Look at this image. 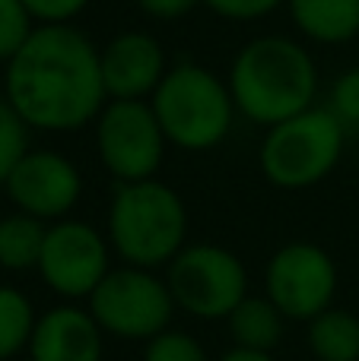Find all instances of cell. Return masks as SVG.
Here are the masks:
<instances>
[{
    "label": "cell",
    "instance_id": "1",
    "mask_svg": "<svg viewBox=\"0 0 359 361\" xmlns=\"http://www.w3.org/2000/svg\"><path fill=\"white\" fill-rule=\"evenodd\" d=\"M4 95L29 130H86L108 102L99 44L76 25H38L4 67Z\"/></svg>",
    "mask_w": 359,
    "mask_h": 361
},
{
    "label": "cell",
    "instance_id": "23",
    "mask_svg": "<svg viewBox=\"0 0 359 361\" xmlns=\"http://www.w3.org/2000/svg\"><path fill=\"white\" fill-rule=\"evenodd\" d=\"M204 6L229 23H258L286 6V0H204Z\"/></svg>",
    "mask_w": 359,
    "mask_h": 361
},
{
    "label": "cell",
    "instance_id": "22",
    "mask_svg": "<svg viewBox=\"0 0 359 361\" xmlns=\"http://www.w3.org/2000/svg\"><path fill=\"white\" fill-rule=\"evenodd\" d=\"M324 108L341 121L347 133L359 130V67H347L334 82H331L328 105Z\"/></svg>",
    "mask_w": 359,
    "mask_h": 361
},
{
    "label": "cell",
    "instance_id": "9",
    "mask_svg": "<svg viewBox=\"0 0 359 361\" xmlns=\"http://www.w3.org/2000/svg\"><path fill=\"white\" fill-rule=\"evenodd\" d=\"M264 295L293 324H309L337 295V263L322 244L290 241L271 254L264 267Z\"/></svg>",
    "mask_w": 359,
    "mask_h": 361
},
{
    "label": "cell",
    "instance_id": "18",
    "mask_svg": "<svg viewBox=\"0 0 359 361\" xmlns=\"http://www.w3.org/2000/svg\"><path fill=\"white\" fill-rule=\"evenodd\" d=\"M35 320L38 314L29 295L16 286H0V361H10L29 349Z\"/></svg>",
    "mask_w": 359,
    "mask_h": 361
},
{
    "label": "cell",
    "instance_id": "24",
    "mask_svg": "<svg viewBox=\"0 0 359 361\" xmlns=\"http://www.w3.org/2000/svg\"><path fill=\"white\" fill-rule=\"evenodd\" d=\"M93 0H23L38 25H76Z\"/></svg>",
    "mask_w": 359,
    "mask_h": 361
},
{
    "label": "cell",
    "instance_id": "13",
    "mask_svg": "<svg viewBox=\"0 0 359 361\" xmlns=\"http://www.w3.org/2000/svg\"><path fill=\"white\" fill-rule=\"evenodd\" d=\"M29 361H102L105 333L80 305H57L38 314L29 339Z\"/></svg>",
    "mask_w": 359,
    "mask_h": 361
},
{
    "label": "cell",
    "instance_id": "16",
    "mask_svg": "<svg viewBox=\"0 0 359 361\" xmlns=\"http://www.w3.org/2000/svg\"><path fill=\"white\" fill-rule=\"evenodd\" d=\"M305 343L315 361H359V317L347 307H328L309 320Z\"/></svg>",
    "mask_w": 359,
    "mask_h": 361
},
{
    "label": "cell",
    "instance_id": "21",
    "mask_svg": "<svg viewBox=\"0 0 359 361\" xmlns=\"http://www.w3.org/2000/svg\"><path fill=\"white\" fill-rule=\"evenodd\" d=\"M143 361H210V355L201 345V339L169 326L150 343H143Z\"/></svg>",
    "mask_w": 359,
    "mask_h": 361
},
{
    "label": "cell",
    "instance_id": "26",
    "mask_svg": "<svg viewBox=\"0 0 359 361\" xmlns=\"http://www.w3.org/2000/svg\"><path fill=\"white\" fill-rule=\"evenodd\" d=\"M216 361H277L271 352H252V349H226Z\"/></svg>",
    "mask_w": 359,
    "mask_h": 361
},
{
    "label": "cell",
    "instance_id": "2",
    "mask_svg": "<svg viewBox=\"0 0 359 361\" xmlns=\"http://www.w3.org/2000/svg\"><path fill=\"white\" fill-rule=\"evenodd\" d=\"M226 82L239 118L267 130L315 108L322 73L312 51L299 38L271 32L248 38L235 51Z\"/></svg>",
    "mask_w": 359,
    "mask_h": 361
},
{
    "label": "cell",
    "instance_id": "19",
    "mask_svg": "<svg viewBox=\"0 0 359 361\" xmlns=\"http://www.w3.org/2000/svg\"><path fill=\"white\" fill-rule=\"evenodd\" d=\"M29 124L19 118V111L10 105L4 92H0V187L6 184L10 171L19 165V159L32 149L29 146Z\"/></svg>",
    "mask_w": 359,
    "mask_h": 361
},
{
    "label": "cell",
    "instance_id": "25",
    "mask_svg": "<svg viewBox=\"0 0 359 361\" xmlns=\"http://www.w3.org/2000/svg\"><path fill=\"white\" fill-rule=\"evenodd\" d=\"M137 10L143 13L146 19H156V23H175V19H184L204 4V0H134Z\"/></svg>",
    "mask_w": 359,
    "mask_h": 361
},
{
    "label": "cell",
    "instance_id": "7",
    "mask_svg": "<svg viewBox=\"0 0 359 361\" xmlns=\"http://www.w3.org/2000/svg\"><path fill=\"white\" fill-rule=\"evenodd\" d=\"M165 286L178 311L197 320H226L248 298V269L223 244H184L165 267Z\"/></svg>",
    "mask_w": 359,
    "mask_h": 361
},
{
    "label": "cell",
    "instance_id": "4",
    "mask_svg": "<svg viewBox=\"0 0 359 361\" xmlns=\"http://www.w3.org/2000/svg\"><path fill=\"white\" fill-rule=\"evenodd\" d=\"M150 108L169 146L182 152H210L235 127V102L226 76L194 61H178L153 92Z\"/></svg>",
    "mask_w": 359,
    "mask_h": 361
},
{
    "label": "cell",
    "instance_id": "3",
    "mask_svg": "<svg viewBox=\"0 0 359 361\" xmlns=\"http://www.w3.org/2000/svg\"><path fill=\"white\" fill-rule=\"evenodd\" d=\"M105 238L127 267H169L188 244V206L159 178L118 184L108 203Z\"/></svg>",
    "mask_w": 359,
    "mask_h": 361
},
{
    "label": "cell",
    "instance_id": "12",
    "mask_svg": "<svg viewBox=\"0 0 359 361\" xmlns=\"http://www.w3.org/2000/svg\"><path fill=\"white\" fill-rule=\"evenodd\" d=\"M105 95L114 102H150L172 63L156 35L124 29L99 48Z\"/></svg>",
    "mask_w": 359,
    "mask_h": 361
},
{
    "label": "cell",
    "instance_id": "10",
    "mask_svg": "<svg viewBox=\"0 0 359 361\" xmlns=\"http://www.w3.org/2000/svg\"><path fill=\"white\" fill-rule=\"evenodd\" d=\"M35 273L57 298L70 305L86 301L112 273V244L93 222L83 219L51 222Z\"/></svg>",
    "mask_w": 359,
    "mask_h": 361
},
{
    "label": "cell",
    "instance_id": "6",
    "mask_svg": "<svg viewBox=\"0 0 359 361\" xmlns=\"http://www.w3.org/2000/svg\"><path fill=\"white\" fill-rule=\"evenodd\" d=\"M86 307L105 336L134 339V343H150L153 336L169 330L178 311L165 276L127 263L112 267V273L86 298Z\"/></svg>",
    "mask_w": 359,
    "mask_h": 361
},
{
    "label": "cell",
    "instance_id": "11",
    "mask_svg": "<svg viewBox=\"0 0 359 361\" xmlns=\"http://www.w3.org/2000/svg\"><path fill=\"white\" fill-rule=\"evenodd\" d=\"M13 209L42 222L70 219L83 197V175L73 159L54 149H29L4 184Z\"/></svg>",
    "mask_w": 359,
    "mask_h": 361
},
{
    "label": "cell",
    "instance_id": "8",
    "mask_svg": "<svg viewBox=\"0 0 359 361\" xmlns=\"http://www.w3.org/2000/svg\"><path fill=\"white\" fill-rule=\"evenodd\" d=\"M95 156L114 184L150 180L163 169L165 140L150 102H114L108 99L93 124Z\"/></svg>",
    "mask_w": 359,
    "mask_h": 361
},
{
    "label": "cell",
    "instance_id": "5",
    "mask_svg": "<svg viewBox=\"0 0 359 361\" xmlns=\"http://www.w3.org/2000/svg\"><path fill=\"white\" fill-rule=\"evenodd\" d=\"M350 133L324 105L267 127L258 146V165L277 190H309L334 175Z\"/></svg>",
    "mask_w": 359,
    "mask_h": 361
},
{
    "label": "cell",
    "instance_id": "20",
    "mask_svg": "<svg viewBox=\"0 0 359 361\" xmlns=\"http://www.w3.org/2000/svg\"><path fill=\"white\" fill-rule=\"evenodd\" d=\"M38 23L29 16L23 0H0V63H10L32 38Z\"/></svg>",
    "mask_w": 359,
    "mask_h": 361
},
{
    "label": "cell",
    "instance_id": "15",
    "mask_svg": "<svg viewBox=\"0 0 359 361\" xmlns=\"http://www.w3.org/2000/svg\"><path fill=\"white\" fill-rule=\"evenodd\" d=\"M226 326L235 349L271 352L273 355V349L283 343L286 317L277 311V305L267 295H248L226 317Z\"/></svg>",
    "mask_w": 359,
    "mask_h": 361
},
{
    "label": "cell",
    "instance_id": "14",
    "mask_svg": "<svg viewBox=\"0 0 359 361\" xmlns=\"http://www.w3.org/2000/svg\"><path fill=\"white\" fill-rule=\"evenodd\" d=\"M290 23L312 44H347L359 38V0H286Z\"/></svg>",
    "mask_w": 359,
    "mask_h": 361
},
{
    "label": "cell",
    "instance_id": "17",
    "mask_svg": "<svg viewBox=\"0 0 359 361\" xmlns=\"http://www.w3.org/2000/svg\"><path fill=\"white\" fill-rule=\"evenodd\" d=\"M45 235H48V222L42 219H32L25 212L4 216L0 219V269H10V273L38 269Z\"/></svg>",
    "mask_w": 359,
    "mask_h": 361
}]
</instances>
